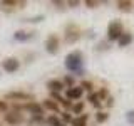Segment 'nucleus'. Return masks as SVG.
Returning <instances> with one entry per match:
<instances>
[{
    "label": "nucleus",
    "instance_id": "nucleus-1",
    "mask_svg": "<svg viewBox=\"0 0 134 126\" xmlns=\"http://www.w3.org/2000/svg\"><path fill=\"white\" fill-rule=\"evenodd\" d=\"M82 62H84V56L81 50H74V52L65 56V67L72 72H81L82 74Z\"/></svg>",
    "mask_w": 134,
    "mask_h": 126
},
{
    "label": "nucleus",
    "instance_id": "nucleus-2",
    "mask_svg": "<svg viewBox=\"0 0 134 126\" xmlns=\"http://www.w3.org/2000/svg\"><path fill=\"white\" fill-rule=\"evenodd\" d=\"M122 32H124V27H122V22H121V20H112V22L107 25V39L109 40H117Z\"/></svg>",
    "mask_w": 134,
    "mask_h": 126
},
{
    "label": "nucleus",
    "instance_id": "nucleus-3",
    "mask_svg": "<svg viewBox=\"0 0 134 126\" xmlns=\"http://www.w3.org/2000/svg\"><path fill=\"white\" fill-rule=\"evenodd\" d=\"M59 47H60V40H59V37L55 34H50L47 37V40H45V50H47L49 54H57L59 52Z\"/></svg>",
    "mask_w": 134,
    "mask_h": 126
},
{
    "label": "nucleus",
    "instance_id": "nucleus-4",
    "mask_svg": "<svg viewBox=\"0 0 134 126\" xmlns=\"http://www.w3.org/2000/svg\"><path fill=\"white\" fill-rule=\"evenodd\" d=\"M19 67H20V62L15 57H7L2 61V69L5 72H15V71H19Z\"/></svg>",
    "mask_w": 134,
    "mask_h": 126
},
{
    "label": "nucleus",
    "instance_id": "nucleus-5",
    "mask_svg": "<svg viewBox=\"0 0 134 126\" xmlns=\"http://www.w3.org/2000/svg\"><path fill=\"white\" fill-rule=\"evenodd\" d=\"M5 99L8 101H30L34 99V96L32 94H27V92H20V91H14V92H7L5 94Z\"/></svg>",
    "mask_w": 134,
    "mask_h": 126
},
{
    "label": "nucleus",
    "instance_id": "nucleus-6",
    "mask_svg": "<svg viewBox=\"0 0 134 126\" xmlns=\"http://www.w3.org/2000/svg\"><path fill=\"white\" fill-rule=\"evenodd\" d=\"M20 109H27V111H29V113H32L34 116H42V114H44V108H42V104L35 103V101L25 103L24 106H20Z\"/></svg>",
    "mask_w": 134,
    "mask_h": 126
},
{
    "label": "nucleus",
    "instance_id": "nucleus-7",
    "mask_svg": "<svg viewBox=\"0 0 134 126\" xmlns=\"http://www.w3.org/2000/svg\"><path fill=\"white\" fill-rule=\"evenodd\" d=\"M82 87L81 86H72V87H67V91H65V99H69V101H75V99H81V96H82Z\"/></svg>",
    "mask_w": 134,
    "mask_h": 126
},
{
    "label": "nucleus",
    "instance_id": "nucleus-8",
    "mask_svg": "<svg viewBox=\"0 0 134 126\" xmlns=\"http://www.w3.org/2000/svg\"><path fill=\"white\" fill-rule=\"evenodd\" d=\"M5 121L8 124H14V126H17V124H20L24 121V116L20 114L19 111H7V114H5Z\"/></svg>",
    "mask_w": 134,
    "mask_h": 126
},
{
    "label": "nucleus",
    "instance_id": "nucleus-9",
    "mask_svg": "<svg viewBox=\"0 0 134 126\" xmlns=\"http://www.w3.org/2000/svg\"><path fill=\"white\" fill-rule=\"evenodd\" d=\"M79 37H81V32H79L74 25H69L67 30H65V42L67 44H74L75 40H79Z\"/></svg>",
    "mask_w": 134,
    "mask_h": 126
},
{
    "label": "nucleus",
    "instance_id": "nucleus-10",
    "mask_svg": "<svg viewBox=\"0 0 134 126\" xmlns=\"http://www.w3.org/2000/svg\"><path fill=\"white\" fill-rule=\"evenodd\" d=\"M34 37V32H27V30H17L14 34V39L17 42H27V40H30Z\"/></svg>",
    "mask_w": 134,
    "mask_h": 126
},
{
    "label": "nucleus",
    "instance_id": "nucleus-11",
    "mask_svg": "<svg viewBox=\"0 0 134 126\" xmlns=\"http://www.w3.org/2000/svg\"><path fill=\"white\" fill-rule=\"evenodd\" d=\"M47 87H49L50 92H60L65 86L62 84V81H59V79H50V81L47 82Z\"/></svg>",
    "mask_w": 134,
    "mask_h": 126
},
{
    "label": "nucleus",
    "instance_id": "nucleus-12",
    "mask_svg": "<svg viewBox=\"0 0 134 126\" xmlns=\"http://www.w3.org/2000/svg\"><path fill=\"white\" fill-rule=\"evenodd\" d=\"M131 42H132V34L122 32V34H121V37L117 39V45H119V47H127Z\"/></svg>",
    "mask_w": 134,
    "mask_h": 126
},
{
    "label": "nucleus",
    "instance_id": "nucleus-13",
    "mask_svg": "<svg viewBox=\"0 0 134 126\" xmlns=\"http://www.w3.org/2000/svg\"><path fill=\"white\" fill-rule=\"evenodd\" d=\"M132 7H134V3L129 2V0H119V2H117V8H119L121 12H131Z\"/></svg>",
    "mask_w": 134,
    "mask_h": 126
},
{
    "label": "nucleus",
    "instance_id": "nucleus-14",
    "mask_svg": "<svg viewBox=\"0 0 134 126\" xmlns=\"http://www.w3.org/2000/svg\"><path fill=\"white\" fill-rule=\"evenodd\" d=\"M42 108L44 109H49V111H54V113H59V104L52 99H45L42 103Z\"/></svg>",
    "mask_w": 134,
    "mask_h": 126
},
{
    "label": "nucleus",
    "instance_id": "nucleus-15",
    "mask_svg": "<svg viewBox=\"0 0 134 126\" xmlns=\"http://www.w3.org/2000/svg\"><path fill=\"white\" fill-rule=\"evenodd\" d=\"M87 101H89V103H91L96 109H100V106H102V104H100V99L97 98V92H89V96H87Z\"/></svg>",
    "mask_w": 134,
    "mask_h": 126
},
{
    "label": "nucleus",
    "instance_id": "nucleus-16",
    "mask_svg": "<svg viewBox=\"0 0 134 126\" xmlns=\"http://www.w3.org/2000/svg\"><path fill=\"white\" fill-rule=\"evenodd\" d=\"M87 119H89V116L87 114H81L77 118H72V126H87Z\"/></svg>",
    "mask_w": 134,
    "mask_h": 126
},
{
    "label": "nucleus",
    "instance_id": "nucleus-17",
    "mask_svg": "<svg viewBox=\"0 0 134 126\" xmlns=\"http://www.w3.org/2000/svg\"><path fill=\"white\" fill-rule=\"evenodd\" d=\"M47 123H49L50 126H65V124H64V121L59 119L55 114H50V116L47 118Z\"/></svg>",
    "mask_w": 134,
    "mask_h": 126
},
{
    "label": "nucleus",
    "instance_id": "nucleus-18",
    "mask_svg": "<svg viewBox=\"0 0 134 126\" xmlns=\"http://www.w3.org/2000/svg\"><path fill=\"white\" fill-rule=\"evenodd\" d=\"M96 119H97V123H106L109 119V114L104 111H97V114H96Z\"/></svg>",
    "mask_w": 134,
    "mask_h": 126
},
{
    "label": "nucleus",
    "instance_id": "nucleus-19",
    "mask_svg": "<svg viewBox=\"0 0 134 126\" xmlns=\"http://www.w3.org/2000/svg\"><path fill=\"white\" fill-rule=\"evenodd\" d=\"M72 111L75 113V114H79V113H82V111H84V103H75L74 106H72Z\"/></svg>",
    "mask_w": 134,
    "mask_h": 126
},
{
    "label": "nucleus",
    "instance_id": "nucleus-20",
    "mask_svg": "<svg viewBox=\"0 0 134 126\" xmlns=\"http://www.w3.org/2000/svg\"><path fill=\"white\" fill-rule=\"evenodd\" d=\"M107 96H109V92H107V89H106V87H102V89H100V91L97 92V98H99L100 101H102V99L106 101V99H107Z\"/></svg>",
    "mask_w": 134,
    "mask_h": 126
},
{
    "label": "nucleus",
    "instance_id": "nucleus-21",
    "mask_svg": "<svg viewBox=\"0 0 134 126\" xmlns=\"http://www.w3.org/2000/svg\"><path fill=\"white\" fill-rule=\"evenodd\" d=\"M126 119H127V123H129V124H132V126H134V109H131V111L126 113Z\"/></svg>",
    "mask_w": 134,
    "mask_h": 126
},
{
    "label": "nucleus",
    "instance_id": "nucleus-22",
    "mask_svg": "<svg viewBox=\"0 0 134 126\" xmlns=\"http://www.w3.org/2000/svg\"><path fill=\"white\" fill-rule=\"evenodd\" d=\"M81 87H82V91L87 89L89 92H92V87H94V86H92V82H89V81H82L81 82Z\"/></svg>",
    "mask_w": 134,
    "mask_h": 126
},
{
    "label": "nucleus",
    "instance_id": "nucleus-23",
    "mask_svg": "<svg viewBox=\"0 0 134 126\" xmlns=\"http://www.w3.org/2000/svg\"><path fill=\"white\" fill-rule=\"evenodd\" d=\"M84 3H86V5L89 7V8H97V5H99V2H97V0H86Z\"/></svg>",
    "mask_w": 134,
    "mask_h": 126
},
{
    "label": "nucleus",
    "instance_id": "nucleus-24",
    "mask_svg": "<svg viewBox=\"0 0 134 126\" xmlns=\"http://www.w3.org/2000/svg\"><path fill=\"white\" fill-rule=\"evenodd\" d=\"M62 84H67V87H72L74 86V79L70 77V76H65L64 81H62Z\"/></svg>",
    "mask_w": 134,
    "mask_h": 126
},
{
    "label": "nucleus",
    "instance_id": "nucleus-25",
    "mask_svg": "<svg viewBox=\"0 0 134 126\" xmlns=\"http://www.w3.org/2000/svg\"><path fill=\"white\" fill-rule=\"evenodd\" d=\"M42 20H44V15H37L32 19H25V22H42Z\"/></svg>",
    "mask_w": 134,
    "mask_h": 126
},
{
    "label": "nucleus",
    "instance_id": "nucleus-26",
    "mask_svg": "<svg viewBox=\"0 0 134 126\" xmlns=\"http://www.w3.org/2000/svg\"><path fill=\"white\" fill-rule=\"evenodd\" d=\"M62 119L67 121V123H72V116H70V114H67V113H62Z\"/></svg>",
    "mask_w": 134,
    "mask_h": 126
},
{
    "label": "nucleus",
    "instance_id": "nucleus-27",
    "mask_svg": "<svg viewBox=\"0 0 134 126\" xmlns=\"http://www.w3.org/2000/svg\"><path fill=\"white\" fill-rule=\"evenodd\" d=\"M65 3H67V5H69V7H72V8L79 5V2H77V0H69V2H65Z\"/></svg>",
    "mask_w": 134,
    "mask_h": 126
},
{
    "label": "nucleus",
    "instance_id": "nucleus-28",
    "mask_svg": "<svg viewBox=\"0 0 134 126\" xmlns=\"http://www.w3.org/2000/svg\"><path fill=\"white\" fill-rule=\"evenodd\" d=\"M106 104H107V106H109V108H111V106H112V104H114V99H112V98H111V96H107V99H106Z\"/></svg>",
    "mask_w": 134,
    "mask_h": 126
},
{
    "label": "nucleus",
    "instance_id": "nucleus-29",
    "mask_svg": "<svg viewBox=\"0 0 134 126\" xmlns=\"http://www.w3.org/2000/svg\"><path fill=\"white\" fill-rule=\"evenodd\" d=\"M0 111H7V103L5 101H0Z\"/></svg>",
    "mask_w": 134,
    "mask_h": 126
},
{
    "label": "nucleus",
    "instance_id": "nucleus-30",
    "mask_svg": "<svg viewBox=\"0 0 134 126\" xmlns=\"http://www.w3.org/2000/svg\"><path fill=\"white\" fill-rule=\"evenodd\" d=\"M104 49H109V47H106V42H100L99 47H97V50H104Z\"/></svg>",
    "mask_w": 134,
    "mask_h": 126
}]
</instances>
